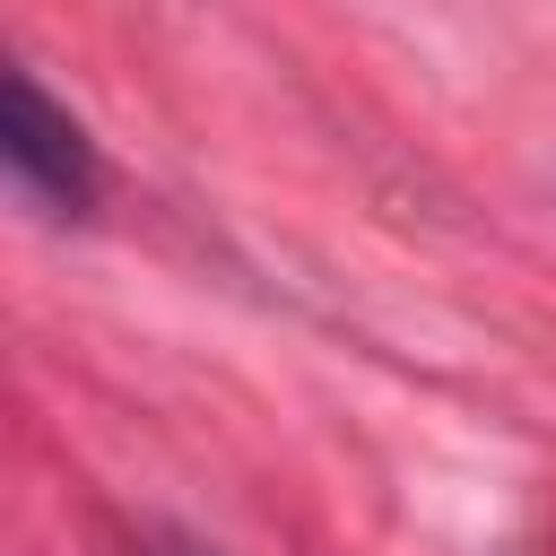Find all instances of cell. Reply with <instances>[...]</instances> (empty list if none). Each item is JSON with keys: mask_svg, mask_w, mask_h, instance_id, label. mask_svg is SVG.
<instances>
[{"mask_svg": "<svg viewBox=\"0 0 556 556\" xmlns=\"http://www.w3.org/2000/svg\"><path fill=\"white\" fill-rule=\"evenodd\" d=\"M0 174H9V191H17L35 217H61V226L104 200V156H96V139H87V122H78L35 70H9Z\"/></svg>", "mask_w": 556, "mask_h": 556, "instance_id": "6da1fadb", "label": "cell"}, {"mask_svg": "<svg viewBox=\"0 0 556 556\" xmlns=\"http://www.w3.org/2000/svg\"><path fill=\"white\" fill-rule=\"evenodd\" d=\"M148 556H208V547H191V539H156Z\"/></svg>", "mask_w": 556, "mask_h": 556, "instance_id": "7a4b0ae2", "label": "cell"}]
</instances>
